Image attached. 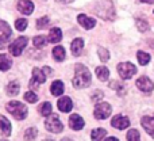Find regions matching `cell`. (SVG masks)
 <instances>
[{"label": "cell", "mask_w": 154, "mask_h": 141, "mask_svg": "<svg viewBox=\"0 0 154 141\" xmlns=\"http://www.w3.org/2000/svg\"><path fill=\"white\" fill-rule=\"evenodd\" d=\"M91 84V72L87 67L77 64L75 67V77H73V85L76 88H85Z\"/></svg>", "instance_id": "obj_1"}, {"label": "cell", "mask_w": 154, "mask_h": 141, "mask_svg": "<svg viewBox=\"0 0 154 141\" xmlns=\"http://www.w3.org/2000/svg\"><path fill=\"white\" fill-rule=\"evenodd\" d=\"M96 14L106 21H112L115 18V8L111 0H99L96 3Z\"/></svg>", "instance_id": "obj_2"}, {"label": "cell", "mask_w": 154, "mask_h": 141, "mask_svg": "<svg viewBox=\"0 0 154 141\" xmlns=\"http://www.w3.org/2000/svg\"><path fill=\"white\" fill-rule=\"evenodd\" d=\"M7 111H10L16 120H24L27 117V107L18 101H12L7 104Z\"/></svg>", "instance_id": "obj_3"}, {"label": "cell", "mask_w": 154, "mask_h": 141, "mask_svg": "<svg viewBox=\"0 0 154 141\" xmlns=\"http://www.w3.org/2000/svg\"><path fill=\"white\" fill-rule=\"evenodd\" d=\"M118 73L122 79H131L137 73V67L133 65L131 62H120L118 65Z\"/></svg>", "instance_id": "obj_4"}, {"label": "cell", "mask_w": 154, "mask_h": 141, "mask_svg": "<svg viewBox=\"0 0 154 141\" xmlns=\"http://www.w3.org/2000/svg\"><path fill=\"white\" fill-rule=\"evenodd\" d=\"M45 126L49 132H53V133H61V132L64 130V125H62V122L60 121V118L57 117L56 114L50 115V117L46 120Z\"/></svg>", "instance_id": "obj_5"}, {"label": "cell", "mask_w": 154, "mask_h": 141, "mask_svg": "<svg viewBox=\"0 0 154 141\" xmlns=\"http://www.w3.org/2000/svg\"><path fill=\"white\" fill-rule=\"evenodd\" d=\"M27 42H29V40H27L26 37H19L16 38L15 41H14L12 43H11L10 46V53L12 54V56H20V53L23 52V49L26 48Z\"/></svg>", "instance_id": "obj_6"}, {"label": "cell", "mask_w": 154, "mask_h": 141, "mask_svg": "<svg viewBox=\"0 0 154 141\" xmlns=\"http://www.w3.org/2000/svg\"><path fill=\"white\" fill-rule=\"evenodd\" d=\"M93 114H95V118H97V120H106L111 114V106L108 103H104V102L99 103L95 107V113Z\"/></svg>", "instance_id": "obj_7"}, {"label": "cell", "mask_w": 154, "mask_h": 141, "mask_svg": "<svg viewBox=\"0 0 154 141\" xmlns=\"http://www.w3.org/2000/svg\"><path fill=\"white\" fill-rule=\"evenodd\" d=\"M45 82H46V76L42 72V69H39V68H34V69H32V79H31V82H30V87L37 88L38 85L43 84Z\"/></svg>", "instance_id": "obj_8"}, {"label": "cell", "mask_w": 154, "mask_h": 141, "mask_svg": "<svg viewBox=\"0 0 154 141\" xmlns=\"http://www.w3.org/2000/svg\"><path fill=\"white\" fill-rule=\"evenodd\" d=\"M135 84H137V87L142 91V92H146V94L152 92L153 88H154V83L149 79V77H146V76L139 77V79L137 80Z\"/></svg>", "instance_id": "obj_9"}, {"label": "cell", "mask_w": 154, "mask_h": 141, "mask_svg": "<svg viewBox=\"0 0 154 141\" xmlns=\"http://www.w3.org/2000/svg\"><path fill=\"white\" fill-rule=\"evenodd\" d=\"M111 125L114 126V128L123 130V129L128 128V125H130V120H128L127 117H125V115H120L119 114V115H115V117L112 118Z\"/></svg>", "instance_id": "obj_10"}, {"label": "cell", "mask_w": 154, "mask_h": 141, "mask_svg": "<svg viewBox=\"0 0 154 141\" xmlns=\"http://www.w3.org/2000/svg\"><path fill=\"white\" fill-rule=\"evenodd\" d=\"M16 8L24 15H31L32 11H34V3L30 2V0H19Z\"/></svg>", "instance_id": "obj_11"}, {"label": "cell", "mask_w": 154, "mask_h": 141, "mask_svg": "<svg viewBox=\"0 0 154 141\" xmlns=\"http://www.w3.org/2000/svg\"><path fill=\"white\" fill-rule=\"evenodd\" d=\"M141 123L145 128V130L152 137H154V115H146V117H143Z\"/></svg>", "instance_id": "obj_12"}, {"label": "cell", "mask_w": 154, "mask_h": 141, "mask_svg": "<svg viewBox=\"0 0 154 141\" xmlns=\"http://www.w3.org/2000/svg\"><path fill=\"white\" fill-rule=\"evenodd\" d=\"M77 21H79V23L81 24L84 29L89 30V29H93L96 24V21L93 18H88L87 15H84V14H80L79 16H77Z\"/></svg>", "instance_id": "obj_13"}, {"label": "cell", "mask_w": 154, "mask_h": 141, "mask_svg": "<svg viewBox=\"0 0 154 141\" xmlns=\"http://www.w3.org/2000/svg\"><path fill=\"white\" fill-rule=\"evenodd\" d=\"M57 106H58V109L61 110L62 113H69L70 110H72V107H73V102H72V99H70L69 96H64V98H61L58 101Z\"/></svg>", "instance_id": "obj_14"}, {"label": "cell", "mask_w": 154, "mask_h": 141, "mask_svg": "<svg viewBox=\"0 0 154 141\" xmlns=\"http://www.w3.org/2000/svg\"><path fill=\"white\" fill-rule=\"evenodd\" d=\"M69 126L75 130H81L84 128V120L80 117L79 114H73L69 118Z\"/></svg>", "instance_id": "obj_15"}, {"label": "cell", "mask_w": 154, "mask_h": 141, "mask_svg": "<svg viewBox=\"0 0 154 141\" xmlns=\"http://www.w3.org/2000/svg\"><path fill=\"white\" fill-rule=\"evenodd\" d=\"M0 129H2L3 136H10L11 133V123L4 115L0 114Z\"/></svg>", "instance_id": "obj_16"}, {"label": "cell", "mask_w": 154, "mask_h": 141, "mask_svg": "<svg viewBox=\"0 0 154 141\" xmlns=\"http://www.w3.org/2000/svg\"><path fill=\"white\" fill-rule=\"evenodd\" d=\"M82 49H84V41L81 40V38H76L75 41L72 42V53L73 56H80L82 52Z\"/></svg>", "instance_id": "obj_17"}, {"label": "cell", "mask_w": 154, "mask_h": 141, "mask_svg": "<svg viewBox=\"0 0 154 141\" xmlns=\"http://www.w3.org/2000/svg\"><path fill=\"white\" fill-rule=\"evenodd\" d=\"M62 40V31L58 27H54L50 30V34H49V41L51 43H58Z\"/></svg>", "instance_id": "obj_18"}, {"label": "cell", "mask_w": 154, "mask_h": 141, "mask_svg": "<svg viewBox=\"0 0 154 141\" xmlns=\"http://www.w3.org/2000/svg\"><path fill=\"white\" fill-rule=\"evenodd\" d=\"M64 90H65V87H64V83H62L61 80H56V82H53V84H51V87H50L51 94L56 95V96L61 95V94L64 92Z\"/></svg>", "instance_id": "obj_19"}, {"label": "cell", "mask_w": 154, "mask_h": 141, "mask_svg": "<svg viewBox=\"0 0 154 141\" xmlns=\"http://www.w3.org/2000/svg\"><path fill=\"white\" fill-rule=\"evenodd\" d=\"M19 91H20V85H19L18 82H10V84L7 85V94L10 96L18 95Z\"/></svg>", "instance_id": "obj_20"}, {"label": "cell", "mask_w": 154, "mask_h": 141, "mask_svg": "<svg viewBox=\"0 0 154 141\" xmlns=\"http://www.w3.org/2000/svg\"><path fill=\"white\" fill-rule=\"evenodd\" d=\"M53 57L56 61H64L65 59V49L62 48V46H56V48L53 49Z\"/></svg>", "instance_id": "obj_21"}, {"label": "cell", "mask_w": 154, "mask_h": 141, "mask_svg": "<svg viewBox=\"0 0 154 141\" xmlns=\"http://www.w3.org/2000/svg\"><path fill=\"white\" fill-rule=\"evenodd\" d=\"M96 75H97V77L101 82H106L109 77V71L107 67H97L96 68Z\"/></svg>", "instance_id": "obj_22"}, {"label": "cell", "mask_w": 154, "mask_h": 141, "mask_svg": "<svg viewBox=\"0 0 154 141\" xmlns=\"http://www.w3.org/2000/svg\"><path fill=\"white\" fill-rule=\"evenodd\" d=\"M11 64H12V61H11L10 57L5 56V54H0V69L2 71L10 69Z\"/></svg>", "instance_id": "obj_23"}, {"label": "cell", "mask_w": 154, "mask_h": 141, "mask_svg": "<svg viewBox=\"0 0 154 141\" xmlns=\"http://www.w3.org/2000/svg\"><path fill=\"white\" fill-rule=\"evenodd\" d=\"M107 132L104 130V129H95V130L92 132V134H91V139H92V141H101L106 137Z\"/></svg>", "instance_id": "obj_24"}, {"label": "cell", "mask_w": 154, "mask_h": 141, "mask_svg": "<svg viewBox=\"0 0 154 141\" xmlns=\"http://www.w3.org/2000/svg\"><path fill=\"white\" fill-rule=\"evenodd\" d=\"M51 110H53V107H51V104L49 103V102H45V103H42L39 106V113L42 115H45V117L51 114Z\"/></svg>", "instance_id": "obj_25"}, {"label": "cell", "mask_w": 154, "mask_h": 141, "mask_svg": "<svg viewBox=\"0 0 154 141\" xmlns=\"http://www.w3.org/2000/svg\"><path fill=\"white\" fill-rule=\"evenodd\" d=\"M137 57H138V61L141 65H146L150 62V54L145 53V52H138V53H137Z\"/></svg>", "instance_id": "obj_26"}, {"label": "cell", "mask_w": 154, "mask_h": 141, "mask_svg": "<svg viewBox=\"0 0 154 141\" xmlns=\"http://www.w3.org/2000/svg\"><path fill=\"white\" fill-rule=\"evenodd\" d=\"M0 31H3V34L8 35V37H11V35H12V30H11L10 24H8L7 22L2 21V19H0Z\"/></svg>", "instance_id": "obj_27"}, {"label": "cell", "mask_w": 154, "mask_h": 141, "mask_svg": "<svg viewBox=\"0 0 154 141\" xmlns=\"http://www.w3.org/2000/svg\"><path fill=\"white\" fill-rule=\"evenodd\" d=\"M141 136H139V132L137 129H131L127 133V141H141Z\"/></svg>", "instance_id": "obj_28"}, {"label": "cell", "mask_w": 154, "mask_h": 141, "mask_svg": "<svg viewBox=\"0 0 154 141\" xmlns=\"http://www.w3.org/2000/svg\"><path fill=\"white\" fill-rule=\"evenodd\" d=\"M97 53H99V57H100V60L103 62H106V61H108L109 60V52L107 50V49H104V48H99L97 49Z\"/></svg>", "instance_id": "obj_29"}, {"label": "cell", "mask_w": 154, "mask_h": 141, "mask_svg": "<svg viewBox=\"0 0 154 141\" xmlns=\"http://www.w3.org/2000/svg\"><path fill=\"white\" fill-rule=\"evenodd\" d=\"M37 133H38V130L35 128H30V129H27L26 133H24V139L27 141H31L37 137Z\"/></svg>", "instance_id": "obj_30"}, {"label": "cell", "mask_w": 154, "mask_h": 141, "mask_svg": "<svg viewBox=\"0 0 154 141\" xmlns=\"http://www.w3.org/2000/svg\"><path fill=\"white\" fill-rule=\"evenodd\" d=\"M137 27H138L139 31H147L149 30V23H147L146 21H143V19H137Z\"/></svg>", "instance_id": "obj_31"}, {"label": "cell", "mask_w": 154, "mask_h": 141, "mask_svg": "<svg viewBox=\"0 0 154 141\" xmlns=\"http://www.w3.org/2000/svg\"><path fill=\"white\" fill-rule=\"evenodd\" d=\"M49 26V18H48V16H43V18H39V19H38V21H37V27H38V29H46V27H48Z\"/></svg>", "instance_id": "obj_32"}, {"label": "cell", "mask_w": 154, "mask_h": 141, "mask_svg": "<svg viewBox=\"0 0 154 141\" xmlns=\"http://www.w3.org/2000/svg\"><path fill=\"white\" fill-rule=\"evenodd\" d=\"M34 45L35 48H43L46 45V38L42 37V35H38V37L34 38Z\"/></svg>", "instance_id": "obj_33"}, {"label": "cell", "mask_w": 154, "mask_h": 141, "mask_svg": "<svg viewBox=\"0 0 154 141\" xmlns=\"http://www.w3.org/2000/svg\"><path fill=\"white\" fill-rule=\"evenodd\" d=\"M24 99H26L27 102H30V103H35V102L38 101V96L35 92H31V91H29V92L24 94Z\"/></svg>", "instance_id": "obj_34"}, {"label": "cell", "mask_w": 154, "mask_h": 141, "mask_svg": "<svg viewBox=\"0 0 154 141\" xmlns=\"http://www.w3.org/2000/svg\"><path fill=\"white\" fill-rule=\"evenodd\" d=\"M15 27L18 31H23V30H26V27H27V21L26 19H18L15 23Z\"/></svg>", "instance_id": "obj_35"}, {"label": "cell", "mask_w": 154, "mask_h": 141, "mask_svg": "<svg viewBox=\"0 0 154 141\" xmlns=\"http://www.w3.org/2000/svg\"><path fill=\"white\" fill-rule=\"evenodd\" d=\"M101 98H103V92H101V91H96V92L92 95V101H93V102L100 101Z\"/></svg>", "instance_id": "obj_36"}, {"label": "cell", "mask_w": 154, "mask_h": 141, "mask_svg": "<svg viewBox=\"0 0 154 141\" xmlns=\"http://www.w3.org/2000/svg\"><path fill=\"white\" fill-rule=\"evenodd\" d=\"M106 141H119V140L115 139V137H108V139H107Z\"/></svg>", "instance_id": "obj_37"}, {"label": "cell", "mask_w": 154, "mask_h": 141, "mask_svg": "<svg viewBox=\"0 0 154 141\" xmlns=\"http://www.w3.org/2000/svg\"><path fill=\"white\" fill-rule=\"evenodd\" d=\"M141 2H143V3H149V4H153L154 0H141Z\"/></svg>", "instance_id": "obj_38"}, {"label": "cell", "mask_w": 154, "mask_h": 141, "mask_svg": "<svg viewBox=\"0 0 154 141\" xmlns=\"http://www.w3.org/2000/svg\"><path fill=\"white\" fill-rule=\"evenodd\" d=\"M57 2H61V3H70L72 0H57Z\"/></svg>", "instance_id": "obj_39"}, {"label": "cell", "mask_w": 154, "mask_h": 141, "mask_svg": "<svg viewBox=\"0 0 154 141\" xmlns=\"http://www.w3.org/2000/svg\"><path fill=\"white\" fill-rule=\"evenodd\" d=\"M150 46H152V48L154 49V40H153V41H150Z\"/></svg>", "instance_id": "obj_40"}, {"label": "cell", "mask_w": 154, "mask_h": 141, "mask_svg": "<svg viewBox=\"0 0 154 141\" xmlns=\"http://www.w3.org/2000/svg\"><path fill=\"white\" fill-rule=\"evenodd\" d=\"M61 141H72V140H69V139H64V140H61Z\"/></svg>", "instance_id": "obj_41"}, {"label": "cell", "mask_w": 154, "mask_h": 141, "mask_svg": "<svg viewBox=\"0 0 154 141\" xmlns=\"http://www.w3.org/2000/svg\"><path fill=\"white\" fill-rule=\"evenodd\" d=\"M2 141H7V140H2Z\"/></svg>", "instance_id": "obj_42"}, {"label": "cell", "mask_w": 154, "mask_h": 141, "mask_svg": "<svg viewBox=\"0 0 154 141\" xmlns=\"http://www.w3.org/2000/svg\"><path fill=\"white\" fill-rule=\"evenodd\" d=\"M153 12H154V11H153Z\"/></svg>", "instance_id": "obj_43"}]
</instances>
